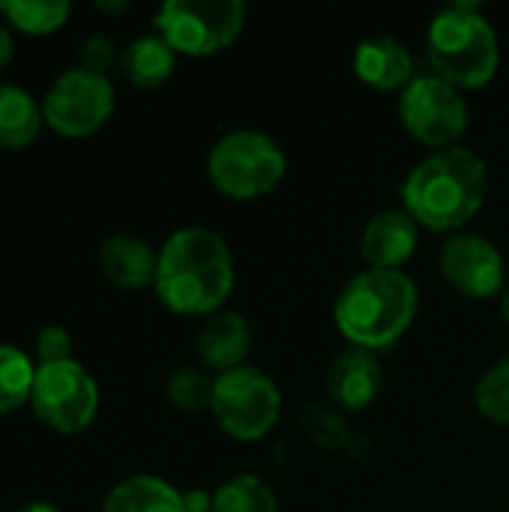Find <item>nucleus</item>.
<instances>
[{
  "label": "nucleus",
  "instance_id": "obj_18",
  "mask_svg": "<svg viewBox=\"0 0 509 512\" xmlns=\"http://www.w3.org/2000/svg\"><path fill=\"white\" fill-rule=\"evenodd\" d=\"M177 66V51L159 36V33H144L135 36L123 51H120V69L129 84L141 90L162 87Z\"/></svg>",
  "mask_w": 509,
  "mask_h": 512
},
{
  "label": "nucleus",
  "instance_id": "obj_25",
  "mask_svg": "<svg viewBox=\"0 0 509 512\" xmlns=\"http://www.w3.org/2000/svg\"><path fill=\"white\" fill-rule=\"evenodd\" d=\"M114 63H120V51L114 45L111 36H102V33H93L81 42V51H78V66L87 69V72H96V75H105Z\"/></svg>",
  "mask_w": 509,
  "mask_h": 512
},
{
  "label": "nucleus",
  "instance_id": "obj_4",
  "mask_svg": "<svg viewBox=\"0 0 509 512\" xmlns=\"http://www.w3.org/2000/svg\"><path fill=\"white\" fill-rule=\"evenodd\" d=\"M426 54L441 78L459 90L483 87L501 66V42L495 24L474 0L438 9L426 30Z\"/></svg>",
  "mask_w": 509,
  "mask_h": 512
},
{
  "label": "nucleus",
  "instance_id": "obj_13",
  "mask_svg": "<svg viewBox=\"0 0 509 512\" xmlns=\"http://www.w3.org/2000/svg\"><path fill=\"white\" fill-rule=\"evenodd\" d=\"M384 387V366L375 351L348 345L342 354L333 357L327 369V393L333 405L345 411H363L369 408Z\"/></svg>",
  "mask_w": 509,
  "mask_h": 512
},
{
  "label": "nucleus",
  "instance_id": "obj_24",
  "mask_svg": "<svg viewBox=\"0 0 509 512\" xmlns=\"http://www.w3.org/2000/svg\"><path fill=\"white\" fill-rule=\"evenodd\" d=\"M474 405L486 420L509 426V357H501L483 372L474 387Z\"/></svg>",
  "mask_w": 509,
  "mask_h": 512
},
{
  "label": "nucleus",
  "instance_id": "obj_31",
  "mask_svg": "<svg viewBox=\"0 0 509 512\" xmlns=\"http://www.w3.org/2000/svg\"><path fill=\"white\" fill-rule=\"evenodd\" d=\"M501 315H504V324L509 327V288L504 291V297H501Z\"/></svg>",
  "mask_w": 509,
  "mask_h": 512
},
{
  "label": "nucleus",
  "instance_id": "obj_8",
  "mask_svg": "<svg viewBox=\"0 0 509 512\" xmlns=\"http://www.w3.org/2000/svg\"><path fill=\"white\" fill-rule=\"evenodd\" d=\"M399 120L414 141L429 150H444L465 138L471 111L456 84L438 72H420L399 93Z\"/></svg>",
  "mask_w": 509,
  "mask_h": 512
},
{
  "label": "nucleus",
  "instance_id": "obj_29",
  "mask_svg": "<svg viewBox=\"0 0 509 512\" xmlns=\"http://www.w3.org/2000/svg\"><path fill=\"white\" fill-rule=\"evenodd\" d=\"M15 512H60L54 504H48V501H33V504H27V507H21V510Z\"/></svg>",
  "mask_w": 509,
  "mask_h": 512
},
{
  "label": "nucleus",
  "instance_id": "obj_16",
  "mask_svg": "<svg viewBox=\"0 0 509 512\" xmlns=\"http://www.w3.org/2000/svg\"><path fill=\"white\" fill-rule=\"evenodd\" d=\"M156 264H159V252H153L150 243L141 240L138 234H111L99 246V267L105 279L123 291L153 288Z\"/></svg>",
  "mask_w": 509,
  "mask_h": 512
},
{
  "label": "nucleus",
  "instance_id": "obj_3",
  "mask_svg": "<svg viewBox=\"0 0 509 512\" xmlns=\"http://www.w3.org/2000/svg\"><path fill=\"white\" fill-rule=\"evenodd\" d=\"M417 309L420 288L405 270L366 267L342 285L333 303V321L348 345L381 351L408 333Z\"/></svg>",
  "mask_w": 509,
  "mask_h": 512
},
{
  "label": "nucleus",
  "instance_id": "obj_7",
  "mask_svg": "<svg viewBox=\"0 0 509 512\" xmlns=\"http://www.w3.org/2000/svg\"><path fill=\"white\" fill-rule=\"evenodd\" d=\"M210 414L237 441H261L282 417V393L258 366H240L216 375Z\"/></svg>",
  "mask_w": 509,
  "mask_h": 512
},
{
  "label": "nucleus",
  "instance_id": "obj_20",
  "mask_svg": "<svg viewBox=\"0 0 509 512\" xmlns=\"http://www.w3.org/2000/svg\"><path fill=\"white\" fill-rule=\"evenodd\" d=\"M0 15L18 33L48 36V33H57L69 21L72 6L66 0H3Z\"/></svg>",
  "mask_w": 509,
  "mask_h": 512
},
{
  "label": "nucleus",
  "instance_id": "obj_6",
  "mask_svg": "<svg viewBox=\"0 0 509 512\" xmlns=\"http://www.w3.org/2000/svg\"><path fill=\"white\" fill-rule=\"evenodd\" d=\"M156 33L186 57L225 51L246 27L243 0H168L153 15Z\"/></svg>",
  "mask_w": 509,
  "mask_h": 512
},
{
  "label": "nucleus",
  "instance_id": "obj_14",
  "mask_svg": "<svg viewBox=\"0 0 509 512\" xmlns=\"http://www.w3.org/2000/svg\"><path fill=\"white\" fill-rule=\"evenodd\" d=\"M195 351L201 363L213 369L216 375L240 369L246 366V357L252 351V327L240 312L219 309L210 318H204L195 336Z\"/></svg>",
  "mask_w": 509,
  "mask_h": 512
},
{
  "label": "nucleus",
  "instance_id": "obj_15",
  "mask_svg": "<svg viewBox=\"0 0 509 512\" xmlns=\"http://www.w3.org/2000/svg\"><path fill=\"white\" fill-rule=\"evenodd\" d=\"M354 75L375 90H405L414 72V54L396 36H369L354 48Z\"/></svg>",
  "mask_w": 509,
  "mask_h": 512
},
{
  "label": "nucleus",
  "instance_id": "obj_26",
  "mask_svg": "<svg viewBox=\"0 0 509 512\" xmlns=\"http://www.w3.org/2000/svg\"><path fill=\"white\" fill-rule=\"evenodd\" d=\"M36 357L39 366H54L72 360V336L63 327H42L36 333Z\"/></svg>",
  "mask_w": 509,
  "mask_h": 512
},
{
  "label": "nucleus",
  "instance_id": "obj_19",
  "mask_svg": "<svg viewBox=\"0 0 509 512\" xmlns=\"http://www.w3.org/2000/svg\"><path fill=\"white\" fill-rule=\"evenodd\" d=\"M42 123V105L24 87L0 84V150H21L33 144Z\"/></svg>",
  "mask_w": 509,
  "mask_h": 512
},
{
  "label": "nucleus",
  "instance_id": "obj_23",
  "mask_svg": "<svg viewBox=\"0 0 509 512\" xmlns=\"http://www.w3.org/2000/svg\"><path fill=\"white\" fill-rule=\"evenodd\" d=\"M213 384L216 375H207L204 369H177L168 384H165V396L177 411L195 414V411H210L213 405Z\"/></svg>",
  "mask_w": 509,
  "mask_h": 512
},
{
  "label": "nucleus",
  "instance_id": "obj_1",
  "mask_svg": "<svg viewBox=\"0 0 509 512\" xmlns=\"http://www.w3.org/2000/svg\"><path fill=\"white\" fill-rule=\"evenodd\" d=\"M231 288L234 255L222 234L204 225H186L162 243L153 291L168 312L210 318L225 309Z\"/></svg>",
  "mask_w": 509,
  "mask_h": 512
},
{
  "label": "nucleus",
  "instance_id": "obj_30",
  "mask_svg": "<svg viewBox=\"0 0 509 512\" xmlns=\"http://www.w3.org/2000/svg\"><path fill=\"white\" fill-rule=\"evenodd\" d=\"M126 6H129L126 0H114V3H105V0H99V3H96V9H102V12H123Z\"/></svg>",
  "mask_w": 509,
  "mask_h": 512
},
{
  "label": "nucleus",
  "instance_id": "obj_22",
  "mask_svg": "<svg viewBox=\"0 0 509 512\" xmlns=\"http://www.w3.org/2000/svg\"><path fill=\"white\" fill-rule=\"evenodd\" d=\"M33 381V360L12 345H0V414H12L21 405H30Z\"/></svg>",
  "mask_w": 509,
  "mask_h": 512
},
{
  "label": "nucleus",
  "instance_id": "obj_21",
  "mask_svg": "<svg viewBox=\"0 0 509 512\" xmlns=\"http://www.w3.org/2000/svg\"><path fill=\"white\" fill-rule=\"evenodd\" d=\"M213 512H279V501L258 474H234L213 492Z\"/></svg>",
  "mask_w": 509,
  "mask_h": 512
},
{
  "label": "nucleus",
  "instance_id": "obj_11",
  "mask_svg": "<svg viewBox=\"0 0 509 512\" xmlns=\"http://www.w3.org/2000/svg\"><path fill=\"white\" fill-rule=\"evenodd\" d=\"M441 273L459 294L489 300L504 291L507 261L489 237L459 231L441 246Z\"/></svg>",
  "mask_w": 509,
  "mask_h": 512
},
{
  "label": "nucleus",
  "instance_id": "obj_2",
  "mask_svg": "<svg viewBox=\"0 0 509 512\" xmlns=\"http://www.w3.org/2000/svg\"><path fill=\"white\" fill-rule=\"evenodd\" d=\"M402 207L420 228L459 234L486 204L489 165L465 144L432 150L402 180Z\"/></svg>",
  "mask_w": 509,
  "mask_h": 512
},
{
  "label": "nucleus",
  "instance_id": "obj_28",
  "mask_svg": "<svg viewBox=\"0 0 509 512\" xmlns=\"http://www.w3.org/2000/svg\"><path fill=\"white\" fill-rule=\"evenodd\" d=\"M12 57H15L12 33H9V27H6V24H0V69H3V66H9V63H12Z\"/></svg>",
  "mask_w": 509,
  "mask_h": 512
},
{
  "label": "nucleus",
  "instance_id": "obj_9",
  "mask_svg": "<svg viewBox=\"0 0 509 512\" xmlns=\"http://www.w3.org/2000/svg\"><path fill=\"white\" fill-rule=\"evenodd\" d=\"M30 408L36 420L51 432L78 435L93 423L99 411V387L93 375L75 360L36 366Z\"/></svg>",
  "mask_w": 509,
  "mask_h": 512
},
{
  "label": "nucleus",
  "instance_id": "obj_27",
  "mask_svg": "<svg viewBox=\"0 0 509 512\" xmlns=\"http://www.w3.org/2000/svg\"><path fill=\"white\" fill-rule=\"evenodd\" d=\"M183 507L186 512H213V495L204 489H189L183 492Z\"/></svg>",
  "mask_w": 509,
  "mask_h": 512
},
{
  "label": "nucleus",
  "instance_id": "obj_12",
  "mask_svg": "<svg viewBox=\"0 0 509 512\" xmlns=\"http://www.w3.org/2000/svg\"><path fill=\"white\" fill-rule=\"evenodd\" d=\"M417 243H420V225L405 207L381 210L366 222L360 234V255L366 267L402 270L405 261L417 252Z\"/></svg>",
  "mask_w": 509,
  "mask_h": 512
},
{
  "label": "nucleus",
  "instance_id": "obj_17",
  "mask_svg": "<svg viewBox=\"0 0 509 512\" xmlns=\"http://www.w3.org/2000/svg\"><path fill=\"white\" fill-rule=\"evenodd\" d=\"M102 512H186L183 492L156 474L120 480L102 501Z\"/></svg>",
  "mask_w": 509,
  "mask_h": 512
},
{
  "label": "nucleus",
  "instance_id": "obj_10",
  "mask_svg": "<svg viewBox=\"0 0 509 512\" xmlns=\"http://www.w3.org/2000/svg\"><path fill=\"white\" fill-rule=\"evenodd\" d=\"M114 84L108 75L72 66L54 78L42 96L45 123L66 138H87L99 132L114 114Z\"/></svg>",
  "mask_w": 509,
  "mask_h": 512
},
{
  "label": "nucleus",
  "instance_id": "obj_5",
  "mask_svg": "<svg viewBox=\"0 0 509 512\" xmlns=\"http://www.w3.org/2000/svg\"><path fill=\"white\" fill-rule=\"evenodd\" d=\"M288 171L282 144L261 129H231L207 153L210 183L234 201H255L273 192Z\"/></svg>",
  "mask_w": 509,
  "mask_h": 512
}]
</instances>
